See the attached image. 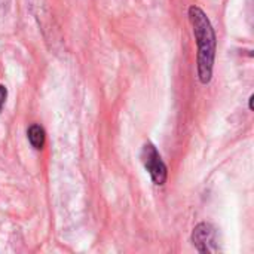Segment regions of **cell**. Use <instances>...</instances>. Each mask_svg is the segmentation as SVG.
<instances>
[{
  "instance_id": "cell-5",
  "label": "cell",
  "mask_w": 254,
  "mask_h": 254,
  "mask_svg": "<svg viewBox=\"0 0 254 254\" xmlns=\"http://www.w3.org/2000/svg\"><path fill=\"white\" fill-rule=\"evenodd\" d=\"M4 100H6V88L0 85V110L4 104Z\"/></svg>"
},
{
  "instance_id": "cell-2",
  "label": "cell",
  "mask_w": 254,
  "mask_h": 254,
  "mask_svg": "<svg viewBox=\"0 0 254 254\" xmlns=\"http://www.w3.org/2000/svg\"><path fill=\"white\" fill-rule=\"evenodd\" d=\"M141 161H143L146 170L149 171L153 183L159 185V186L164 185L167 180V167L153 144H150V143L144 144L143 152H141Z\"/></svg>"
},
{
  "instance_id": "cell-3",
  "label": "cell",
  "mask_w": 254,
  "mask_h": 254,
  "mask_svg": "<svg viewBox=\"0 0 254 254\" xmlns=\"http://www.w3.org/2000/svg\"><path fill=\"white\" fill-rule=\"evenodd\" d=\"M192 241H193L195 247L198 249V252H201V253H214L217 250L214 229L207 223H201L195 228Z\"/></svg>"
},
{
  "instance_id": "cell-4",
  "label": "cell",
  "mask_w": 254,
  "mask_h": 254,
  "mask_svg": "<svg viewBox=\"0 0 254 254\" xmlns=\"http://www.w3.org/2000/svg\"><path fill=\"white\" fill-rule=\"evenodd\" d=\"M27 135H28V140L31 143V146L34 149H42L43 144H45V131L42 127L39 125H31L27 131Z\"/></svg>"
},
{
  "instance_id": "cell-1",
  "label": "cell",
  "mask_w": 254,
  "mask_h": 254,
  "mask_svg": "<svg viewBox=\"0 0 254 254\" xmlns=\"http://www.w3.org/2000/svg\"><path fill=\"white\" fill-rule=\"evenodd\" d=\"M189 19L193 27V34L198 43V74L202 83H208L213 74L216 34L210 19L198 6L189 9Z\"/></svg>"
}]
</instances>
